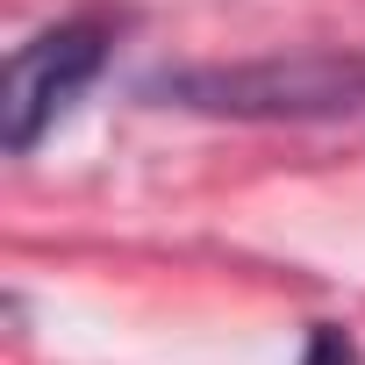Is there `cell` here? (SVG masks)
Listing matches in <instances>:
<instances>
[{"mask_svg":"<svg viewBox=\"0 0 365 365\" xmlns=\"http://www.w3.org/2000/svg\"><path fill=\"white\" fill-rule=\"evenodd\" d=\"M143 93L158 108H187V115H215V122H351V115H365V51L172 65Z\"/></svg>","mask_w":365,"mask_h":365,"instance_id":"obj_1","label":"cell"},{"mask_svg":"<svg viewBox=\"0 0 365 365\" xmlns=\"http://www.w3.org/2000/svg\"><path fill=\"white\" fill-rule=\"evenodd\" d=\"M108 51H115L108 15H65V22L36 29L29 43H15L8 93H0V143H8V158H29L79 108V93L108 72Z\"/></svg>","mask_w":365,"mask_h":365,"instance_id":"obj_2","label":"cell"},{"mask_svg":"<svg viewBox=\"0 0 365 365\" xmlns=\"http://www.w3.org/2000/svg\"><path fill=\"white\" fill-rule=\"evenodd\" d=\"M301 365H358V344H351V329L322 322V329L308 336V358H301Z\"/></svg>","mask_w":365,"mask_h":365,"instance_id":"obj_3","label":"cell"}]
</instances>
